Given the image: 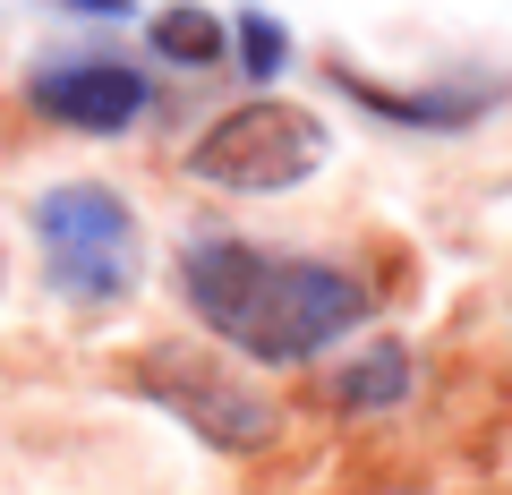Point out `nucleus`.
<instances>
[{"label": "nucleus", "mask_w": 512, "mask_h": 495, "mask_svg": "<svg viewBox=\"0 0 512 495\" xmlns=\"http://www.w3.org/2000/svg\"><path fill=\"white\" fill-rule=\"evenodd\" d=\"M180 282H188V308L265 367L316 359L367 316L359 274L316 265V257H282V248H256V239H197Z\"/></svg>", "instance_id": "nucleus-1"}, {"label": "nucleus", "mask_w": 512, "mask_h": 495, "mask_svg": "<svg viewBox=\"0 0 512 495\" xmlns=\"http://www.w3.org/2000/svg\"><path fill=\"white\" fill-rule=\"evenodd\" d=\"M316 163H325V129H316V111H299V103H239V111H222L214 129L197 137V154H188V171H197L205 188H239V197L299 188Z\"/></svg>", "instance_id": "nucleus-2"}, {"label": "nucleus", "mask_w": 512, "mask_h": 495, "mask_svg": "<svg viewBox=\"0 0 512 495\" xmlns=\"http://www.w3.org/2000/svg\"><path fill=\"white\" fill-rule=\"evenodd\" d=\"M35 239L69 299H120L137 282V222L111 188H52L35 205Z\"/></svg>", "instance_id": "nucleus-3"}, {"label": "nucleus", "mask_w": 512, "mask_h": 495, "mask_svg": "<svg viewBox=\"0 0 512 495\" xmlns=\"http://www.w3.org/2000/svg\"><path fill=\"white\" fill-rule=\"evenodd\" d=\"M146 393L154 402H171V410H188L197 419V436H214V444H231V453H248V444H265L274 436V410L256 402V393H239V385H222L214 367H197V359H154L146 367Z\"/></svg>", "instance_id": "nucleus-4"}, {"label": "nucleus", "mask_w": 512, "mask_h": 495, "mask_svg": "<svg viewBox=\"0 0 512 495\" xmlns=\"http://www.w3.org/2000/svg\"><path fill=\"white\" fill-rule=\"evenodd\" d=\"M35 111L43 120H60V129H128L137 111H146V77L120 69V60H60V69L35 77Z\"/></svg>", "instance_id": "nucleus-5"}, {"label": "nucleus", "mask_w": 512, "mask_h": 495, "mask_svg": "<svg viewBox=\"0 0 512 495\" xmlns=\"http://www.w3.org/2000/svg\"><path fill=\"white\" fill-rule=\"evenodd\" d=\"M222 18H205V9H154V52L180 60V69H205V60H222Z\"/></svg>", "instance_id": "nucleus-6"}, {"label": "nucleus", "mask_w": 512, "mask_h": 495, "mask_svg": "<svg viewBox=\"0 0 512 495\" xmlns=\"http://www.w3.org/2000/svg\"><path fill=\"white\" fill-rule=\"evenodd\" d=\"M402 385H410V359L393 342H376L359 367H342V402L350 410H384V402H402Z\"/></svg>", "instance_id": "nucleus-7"}, {"label": "nucleus", "mask_w": 512, "mask_h": 495, "mask_svg": "<svg viewBox=\"0 0 512 495\" xmlns=\"http://www.w3.org/2000/svg\"><path fill=\"white\" fill-rule=\"evenodd\" d=\"M239 60H248L256 77H274L282 69V26L274 18H248V26H239Z\"/></svg>", "instance_id": "nucleus-8"}, {"label": "nucleus", "mask_w": 512, "mask_h": 495, "mask_svg": "<svg viewBox=\"0 0 512 495\" xmlns=\"http://www.w3.org/2000/svg\"><path fill=\"white\" fill-rule=\"evenodd\" d=\"M69 9H94V18H120L128 0H69Z\"/></svg>", "instance_id": "nucleus-9"}]
</instances>
